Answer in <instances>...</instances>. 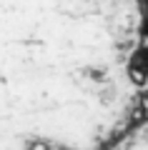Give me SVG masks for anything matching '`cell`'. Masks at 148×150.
<instances>
[{"label":"cell","mask_w":148,"mask_h":150,"mask_svg":"<svg viewBox=\"0 0 148 150\" xmlns=\"http://www.w3.org/2000/svg\"><path fill=\"white\" fill-rule=\"evenodd\" d=\"M28 150H48V145H45V143H40V140H35V143L28 145Z\"/></svg>","instance_id":"1"}]
</instances>
